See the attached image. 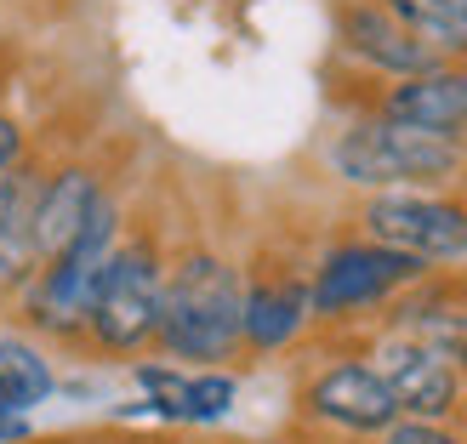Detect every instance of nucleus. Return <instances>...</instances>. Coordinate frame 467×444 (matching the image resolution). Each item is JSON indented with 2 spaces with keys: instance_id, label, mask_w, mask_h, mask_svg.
<instances>
[{
  "instance_id": "a211bd4d",
  "label": "nucleus",
  "mask_w": 467,
  "mask_h": 444,
  "mask_svg": "<svg viewBox=\"0 0 467 444\" xmlns=\"http://www.w3.org/2000/svg\"><path fill=\"white\" fill-rule=\"evenodd\" d=\"M377 444H467L462 422H410V416H400Z\"/></svg>"
},
{
  "instance_id": "f8f14e48",
  "label": "nucleus",
  "mask_w": 467,
  "mask_h": 444,
  "mask_svg": "<svg viewBox=\"0 0 467 444\" xmlns=\"http://www.w3.org/2000/svg\"><path fill=\"white\" fill-rule=\"evenodd\" d=\"M388 331H405L422 347H433L456 377L467 382V279L462 274H428L382 314Z\"/></svg>"
},
{
  "instance_id": "9b49d317",
  "label": "nucleus",
  "mask_w": 467,
  "mask_h": 444,
  "mask_svg": "<svg viewBox=\"0 0 467 444\" xmlns=\"http://www.w3.org/2000/svg\"><path fill=\"white\" fill-rule=\"evenodd\" d=\"M337 52L354 57L359 68H370V75H382V80H405V75H422V68L445 63L382 0H337Z\"/></svg>"
},
{
  "instance_id": "9d476101",
  "label": "nucleus",
  "mask_w": 467,
  "mask_h": 444,
  "mask_svg": "<svg viewBox=\"0 0 467 444\" xmlns=\"http://www.w3.org/2000/svg\"><path fill=\"white\" fill-rule=\"evenodd\" d=\"M131 387L143 393L137 410L171 428H217L240 399V377L223 365L212 370H189L171 359H131Z\"/></svg>"
},
{
  "instance_id": "f257e3e1",
  "label": "nucleus",
  "mask_w": 467,
  "mask_h": 444,
  "mask_svg": "<svg viewBox=\"0 0 467 444\" xmlns=\"http://www.w3.org/2000/svg\"><path fill=\"white\" fill-rule=\"evenodd\" d=\"M240 296L245 274L217 245H182L166 256V285H160L154 347L171 365L212 370L240 359Z\"/></svg>"
},
{
  "instance_id": "f03ea898",
  "label": "nucleus",
  "mask_w": 467,
  "mask_h": 444,
  "mask_svg": "<svg viewBox=\"0 0 467 444\" xmlns=\"http://www.w3.org/2000/svg\"><path fill=\"white\" fill-rule=\"evenodd\" d=\"M166 240L154 222H126V233L114 240L109 263L91 285L86 308V336L80 354L98 359H137L143 347H154V319H160V285H166Z\"/></svg>"
},
{
  "instance_id": "dca6fc26",
  "label": "nucleus",
  "mask_w": 467,
  "mask_h": 444,
  "mask_svg": "<svg viewBox=\"0 0 467 444\" xmlns=\"http://www.w3.org/2000/svg\"><path fill=\"white\" fill-rule=\"evenodd\" d=\"M46 171H52V160H40L29 149L0 177V245L29 256V263H35V217H40V194H46Z\"/></svg>"
},
{
  "instance_id": "ddd939ff",
  "label": "nucleus",
  "mask_w": 467,
  "mask_h": 444,
  "mask_svg": "<svg viewBox=\"0 0 467 444\" xmlns=\"http://www.w3.org/2000/svg\"><path fill=\"white\" fill-rule=\"evenodd\" d=\"M365 114H382V120L462 143L467 137V63H433L422 75L382 80V91L365 103Z\"/></svg>"
},
{
  "instance_id": "6e6552de",
  "label": "nucleus",
  "mask_w": 467,
  "mask_h": 444,
  "mask_svg": "<svg viewBox=\"0 0 467 444\" xmlns=\"http://www.w3.org/2000/svg\"><path fill=\"white\" fill-rule=\"evenodd\" d=\"M365 359L377 365L400 416H410V422H462L467 416V382L416 336L377 325V336L365 342Z\"/></svg>"
},
{
  "instance_id": "5701e85b",
  "label": "nucleus",
  "mask_w": 467,
  "mask_h": 444,
  "mask_svg": "<svg viewBox=\"0 0 467 444\" xmlns=\"http://www.w3.org/2000/svg\"><path fill=\"white\" fill-rule=\"evenodd\" d=\"M171 444H182V439H171Z\"/></svg>"
},
{
  "instance_id": "423d86ee",
  "label": "nucleus",
  "mask_w": 467,
  "mask_h": 444,
  "mask_svg": "<svg viewBox=\"0 0 467 444\" xmlns=\"http://www.w3.org/2000/svg\"><path fill=\"white\" fill-rule=\"evenodd\" d=\"M354 233L388 251H405L428 268L467 256V194L462 189H388L365 194L354 212Z\"/></svg>"
},
{
  "instance_id": "412c9836",
  "label": "nucleus",
  "mask_w": 467,
  "mask_h": 444,
  "mask_svg": "<svg viewBox=\"0 0 467 444\" xmlns=\"http://www.w3.org/2000/svg\"><path fill=\"white\" fill-rule=\"evenodd\" d=\"M0 444H35V422L0 399Z\"/></svg>"
},
{
  "instance_id": "7ed1b4c3",
  "label": "nucleus",
  "mask_w": 467,
  "mask_h": 444,
  "mask_svg": "<svg viewBox=\"0 0 467 444\" xmlns=\"http://www.w3.org/2000/svg\"><path fill=\"white\" fill-rule=\"evenodd\" d=\"M120 233H126V205H120V194L109 189L75 240L35 263L29 285H23L17 302H12L17 319H23V331H29L35 342L80 347V336H86V308H91V285H98V274H103V263H109V251H114Z\"/></svg>"
},
{
  "instance_id": "39448f33",
  "label": "nucleus",
  "mask_w": 467,
  "mask_h": 444,
  "mask_svg": "<svg viewBox=\"0 0 467 444\" xmlns=\"http://www.w3.org/2000/svg\"><path fill=\"white\" fill-rule=\"evenodd\" d=\"M428 274L433 268L405 256V251H388L377 240H365V233H342V240H331L308 268L314 325L319 331H354L365 319L382 325V314Z\"/></svg>"
},
{
  "instance_id": "1a4fd4ad",
  "label": "nucleus",
  "mask_w": 467,
  "mask_h": 444,
  "mask_svg": "<svg viewBox=\"0 0 467 444\" xmlns=\"http://www.w3.org/2000/svg\"><path fill=\"white\" fill-rule=\"evenodd\" d=\"M314 331V308H308V268L291 256H263L245 274V296H240V354L274 359L296 347Z\"/></svg>"
},
{
  "instance_id": "2eb2a0df",
  "label": "nucleus",
  "mask_w": 467,
  "mask_h": 444,
  "mask_svg": "<svg viewBox=\"0 0 467 444\" xmlns=\"http://www.w3.org/2000/svg\"><path fill=\"white\" fill-rule=\"evenodd\" d=\"M52 393H57V370H52L46 342H35L29 331H0V399L23 416H35Z\"/></svg>"
},
{
  "instance_id": "20e7f679",
  "label": "nucleus",
  "mask_w": 467,
  "mask_h": 444,
  "mask_svg": "<svg viewBox=\"0 0 467 444\" xmlns=\"http://www.w3.org/2000/svg\"><path fill=\"white\" fill-rule=\"evenodd\" d=\"M331 171L359 194H388V189H462L467 160L456 143L433 131H416L382 114H359L331 137Z\"/></svg>"
},
{
  "instance_id": "f3484780",
  "label": "nucleus",
  "mask_w": 467,
  "mask_h": 444,
  "mask_svg": "<svg viewBox=\"0 0 467 444\" xmlns=\"http://www.w3.org/2000/svg\"><path fill=\"white\" fill-rule=\"evenodd\" d=\"M382 6L445 63H467V0H382Z\"/></svg>"
},
{
  "instance_id": "0eeeda50",
  "label": "nucleus",
  "mask_w": 467,
  "mask_h": 444,
  "mask_svg": "<svg viewBox=\"0 0 467 444\" xmlns=\"http://www.w3.org/2000/svg\"><path fill=\"white\" fill-rule=\"evenodd\" d=\"M296 416L331 439H382L400 422V405H393L388 382L377 377V365L359 354H331L325 365H314L296 387Z\"/></svg>"
},
{
  "instance_id": "aec40b11",
  "label": "nucleus",
  "mask_w": 467,
  "mask_h": 444,
  "mask_svg": "<svg viewBox=\"0 0 467 444\" xmlns=\"http://www.w3.org/2000/svg\"><path fill=\"white\" fill-rule=\"evenodd\" d=\"M29 274H35L29 256H17V251L0 245V302H17V291L29 285Z\"/></svg>"
},
{
  "instance_id": "4be33fe9",
  "label": "nucleus",
  "mask_w": 467,
  "mask_h": 444,
  "mask_svg": "<svg viewBox=\"0 0 467 444\" xmlns=\"http://www.w3.org/2000/svg\"><path fill=\"white\" fill-rule=\"evenodd\" d=\"M57 444H131V439H109V433H75V439H57Z\"/></svg>"
},
{
  "instance_id": "4468645a",
  "label": "nucleus",
  "mask_w": 467,
  "mask_h": 444,
  "mask_svg": "<svg viewBox=\"0 0 467 444\" xmlns=\"http://www.w3.org/2000/svg\"><path fill=\"white\" fill-rule=\"evenodd\" d=\"M103 194H109V177L91 160H52L46 194H40V217H35V263L75 240Z\"/></svg>"
},
{
  "instance_id": "6ab92c4d",
  "label": "nucleus",
  "mask_w": 467,
  "mask_h": 444,
  "mask_svg": "<svg viewBox=\"0 0 467 444\" xmlns=\"http://www.w3.org/2000/svg\"><path fill=\"white\" fill-rule=\"evenodd\" d=\"M23 154H29V131H23V120H17L6 103H0V177H6Z\"/></svg>"
}]
</instances>
